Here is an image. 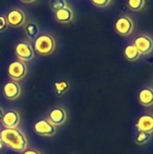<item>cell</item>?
I'll return each mask as SVG.
<instances>
[{"label": "cell", "mask_w": 153, "mask_h": 154, "mask_svg": "<svg viewBox=\"0 0 153 154\" xmlns=\"http://www.w3.org/2000/svg\"><path fill=\"white\" fill-rule=\"evenodd\" d=\"M134 28L133 20L126 15L120 16L115 23V30L121 36H129Z\"/></svg>", "instance_id": "obj_4"}, {"label": "cell", "mask_w": 153, "mask_h": 154, "mask_svg": "<svg viewBox=\"0 0 153 154\" xmlns=\"http://www.w3.org/2000/svg\"><path fill=\"white\" fill-rule=\"evenodd\" d=\"M133 45L140 51L141 55H147L152 51L153 40L149 35L142 34L135 38Z\"/></svg>", "instance_id": "obj_7"}, {"label": "cell", "mask_w": 153, "mask_h": 154, "mask_svg": "<svg viewBox=\"0 0 153 154\" xmlns=\"http://www.w3.org/2000/svg\"><path fill=\"white\" fill-rule=\"evenodd\" d=\"M3 115H4V111H3V109L0 107V121H1V118H2V116H3Z\"/></svg>", "instance_id": "obj_26"}, {"label": "cell", "mask_w": 153, "mask_h": 154, "mask_svg": "<svg viewBox=\"0 0 153 154\" xmlns=\"http://www.w3.org/2000/svg\"><path fill=\"white\" fill-rule=\"evenodd\" d=\"M24 31L28 39L33 40V39H36L37 35L39 34V26L34 22H29L25 25Z\"/></svg>", "instance_id": "obj_16"}, {"label": "cell", "mask_w": 153, "mask_h": 154, "mask_svg": "<svg viewBox=\"0 0 153 154\" xmlns=\"http://www.w3.org/2000/svg\"><path fill=\"white\" fill-rule=\"evenodd\" d=\"M22 2H23V3H32V2H34L35 0H21Z\"/></svg>", "instance_id": "obj_25"}, {"label": "cell", "mask_w": 153, "mask_h": 154, "mask_svg": "<svg viewBox=\"0 0 153 154\" xmlns=\"http://www.w3.org/2000/svg\"><path fill=\"white\" fill-rule=\"evenodd\" d=\"M48 120L54 126H60L67 120V112L61 107H54L49 112Z\"/></svg>", "instance_id": "obj_10"}, {"label": "cell", "mask_w": 153, "mask_h": 154, "mask_svg": "<svg viewBox=\"0 0 153 154\" xmlns=\"http://www.w3.org/2000/svg\"><path fill=\"white\" fill-rule=\"evenodd\" d=\"M124 58L129 61H135L141 57L140 51L137 50V48L133 44H129L124 48Z\"/></svg>", "instance_id": "obj_15"}, {"label": "cell", "mask_w": 153, "mask_h": 154, "mask_svg": "<svg viewBox=\"0 0 153 154\" xmlns=\"http://www.w3.org/2000/svg\"><path fill=\"white\" fill-rule=\"evenodd\" d=\"M145 0H127L128 8L133 12H138L143 8Z\"/></svg>", "instance_id": "obj_17"}, {"label": "cell", "mask_w": 153, "mask_h": 154, "mask_svg": "<svg viewBox=\"0 0 153 154\" xmlns=\"http://www.w3.org/2000/svg\"><path fill=\"white\" fill-rule=\"evenodd\" d=\"M14 53L16 57L22 61L32 60L34 57V51L32 45L27 42H21L15 45Z\"/></svg>", "instance_id": "obj_5"}, {"label": "cell", "mask_w": 153, "mask_h": 154, "mask_svg": "<svg viewBox=\"0 0 153 154\" xmlns=\"http://www.w3.org/2000/svg\"><path fill=\"white\" fill-rule=\"evenodd\" d=\"M135 128L138 132L152 134L153 133V115L145 114L142 115L136 121Z\"/></svg>", "instance_id": "obj_8"}, {"label": "cell", "mask_w": 153, "mask_h": 154, "mask_svg": "<svg viewBox=\"0 0 153 154\" xmlns=\"http://www.w3.org/2000/svg\"><path fill=\"white\" fill-rule=\"evenodd\" d=\"M112 0H91L92 4L97 7H106Z\"/></svg>", "instance_id": "obj_21"}, {"label": "cell", "mask_w": 153, "mask_h": 154, "mask_svg": "<svg viewBox=\"0 0 153 154\" xmlns=\"http://www.w3.org/2000/svg\"><path fill=\"white\" fill-rule=\"evenodd\" d=\"M7 72L10 79H12L14 81H18L25 77L27 73V67L23 61L14 60L8 65Z\"/></svg>", "instance_id": "obj_3"}, {"label": "cell", "mask_w": 153, "mask_h": 154, "mask_svg": "<svg viewBox=\"0 0 153 154\" xmlns=\"http://www.w3.org/2000/svg\"><path fill=\"white\" fill-rule=\"evenodd\" d=\"M34 132L41 136L51 137L56 134V126L49 122L48 119H41L33 125Z\"/></svg>", "instance_id": "obj_6"}, {"label": "cell", "mask_w": 153, "mask_h": 154, "mask_svg": "<svg viewBox=\"0 0 153 154\" xmlns=\"http://www.w3.org/2000/svg\"><path fill=\"white\" fill-rule=\"evenodd\" d=\"M7 26H8V23H7L5 16L0 15V32L5 31L7 28Z\"/></svg>", "instance_id": "obj_22"}, {"label": "cell", "mask_w": 153, "mask_h": 154, "mask_svg": "<svg viewBox=\"0 0 153 154\" xmlns=\"http://www.w3.org/2000/svg\"><path fill=\"white\" fill-rule=\"evenodd\" d=\"M1 123L5 128H16L20 123V116L16 111L10 110L4 113Z\"/></svg>", "instance_id": "obj_12"}, {"label": "cell", "mask_w": 153, "mask_h": 154, "mask_svg": "<svg viewBox=\"0 0 153 154\" xmlns=\"http://www.w3.org/2000/svg\"><path fill=\"white\" fill-rule=\"evenodd\" d=\"M55 19L60 23H70L73 20V12L69 7L65 6L55 12Z\"/></svg>", "instance_id": "obj_14"}, {"label": "cell", "mask_w": 153, "mask_h": 154, "mask_svg": "<svg viewBox=\"0 0 153 154\" xmlns=\"http://www.w3.org/2000/svg\"><path fill=\"white\" fill-rule=\"evenodd\" d=\"M4 145H5V143L1 141V139H0V151L1 150H3V148H4Z\"/></svg>", "instance_id": "obj_24"}, {"label": "cell", "mask_w": 153, "mask_h": 154, "mask_svg": "<svg viewBox=\"0 0 153 154\" xmlns=\"http://www.w3.org/2000/svg\"><path fill=\"white\" fill-rule=\"evenodd\" d=\"M151 138V134L139 132L137 134L136 137H135V143L138 145H143V144H146L147 143H149Z\"/></svg>", "instance_id": "obj_18"}, {"label": "cell", "mask_w": 153, "mask_h": 154, "mask_svg": "<svg viewBox=\"0 0 153 154\" xmlns=\"http://www.w3.org/2000/svg\"><path fill=\"white\" fill-rule=\"evenodd\" d=\"M1 141L14 152H24L27 148V139L25 134L16 128H5L0 132Z\"/></svg>", "instance_id": "obj_1"}, {"label": "cell", "mask_w": 153, "mask_h": 154, "mask_svg": "<svg viewBox=\"0 0 153 154\" xmlns=\"http://www.w3.org/2000/svg\"><path fill=\"white\" fill-rule=\"evenodd\" d=\"M50 6L53 11L56 12V11L67 6V2H66V0H50Z\"/></svg>", "instance_id": "obj_20"}, {"label": "cell", "mask_w": 153, "mask_h": 154, "mask_svg": "<svg viewBox=\"0 0 153 154\" xmlns=\"http://www.w3.org/2000/svg\"><path fill=\"white\" fill-rule=\"evenodd\" d=\"M138 100L142 106L149 107L153 106V88L150 87L142 88L138 94Z\"/></svg>", "instance_id": "obj_13"}, {"label": "cell", "mask_w": 153, "mask_h": 154, "mask_svg": "<svg viewBox=\"0 0 153 154\" xmlns=\"http://www.w3.org/2000/svg\"><path fill=\"white\" fill-rule=\"evenodd\" d=\"M55 49V41L50 34L43 33L37 36L34 42V51L42 56L50 55Z\"/></svg>", "instance_id": "obj_2"}, {"label": "cell", "mask_w": 153, "mask_h": 154, "mask_svg": "<svg viewBox=\"0 0 153 154\" xmlns=\"http://www.w3.org/2000/svg\"><path fill=\"white\" fill-rule=\"evenodd\" d=\"M54 88H55V91L58 95H62L66 91H68V89L69 88V84L66 80L58 81L54 84Z\"/></svg>", "instance_id": "obj_19"}, {"label": "cell", "mask_w": 153, "mask_h": 154, "mask_svg": "<svg viewBox=\"0 0 153 154\" xmlns=\"http://www.w3.org/2000/svg\"><path fill=\"white\" fill-rule=\"evenodd\" d=\"M4 96L8 100H14L21 95V87L16 81L6 82L3 87Z\"/></svg>", "instance_id": "obj_11"}, {"label": "cell", "mask_w": 153, "mask_h": 154, "mask_svg": "<svg viewBox=\"0 0 153 154\" xmlns=\"http://www.w3.org/2000/svg\"><path fill=\"white\" fill-rule=\"evenodd\" d=\"M23 154H41L39 152L35 151V150H25Z\"/></svg>", "instance_id": "obj_23"}, {"label": "cell", "mask_w": 153, "mask_h": 154, "mask_svg": "<svg viewBox=\"0 0 153 154\" xmlns=\"http://www.w3.org/2000/svg\"><path fill=\"white\" fill-rule=\"evenodd\" d=\"M6 21L9 26L17 28L25 23V14L20 9H13L6 14Z\"/></svg>", "instance_id": "obj_9"}]
</instances>
